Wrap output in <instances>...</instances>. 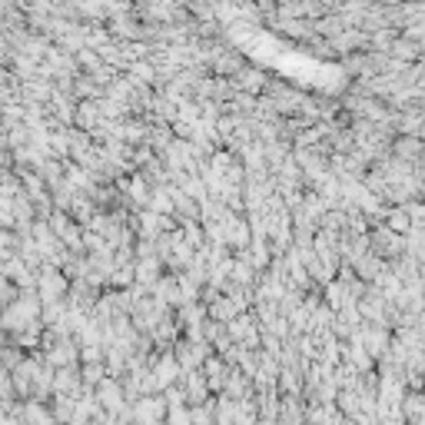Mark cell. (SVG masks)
<instances>
[{
    "label": "cell",
    "mask_w": 425,
    "mask_h": 425,
    "mask_svg": "<svg viewBox=\"0 0 425 425\" xmlns=\"http://www.w3.org/2000/svg\"><path fill=\"white\" fill-rule=\"evenodd\" d=\"M402 415L419 422V419L425 415V392H412L409 399H402Z\"/></svg>",
    "instance_id": "cell-1"
}]
</instances>
